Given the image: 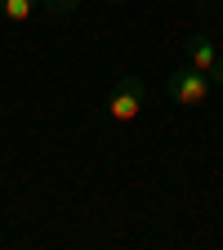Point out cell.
<instances>
[{
  "mask_svg": "<svg viewBox=\"0 0 223 250\" xmlns=\"http://www.w3.org/2000/svg\"><path fill=\"white\" fill-rule=\"evenodd\" d=\"M143 99H147L143 76L121 72V76H116V85H112V94H107V116H112L116 125H130V121L143 112Z\"/></svg>",
  "mask_w": 223,
  "mask_h": 250,
  "instance_id": "6da1fadb",
  "label": "cell"
},
{
  "mask_svg": "<svg viewBox=\"0 0 223 250\" xmlns=\"http://www.w3.org/2000/svg\"><path fill=\"white\" fill-rule=\"evenodd\" d=\"M210 89H214V81L205 72H197V67H179V72L165 76V94H170L179 107H201L210 99Z\"/></svg>",
  "mask_w": 223,
  "mask_h": 250,
  "instance_id": "7a4b0ae2",
  "label": "cell"
},
{
  "mask_svg": "<svg viewBox=\"0 0 223 250\" xmlns=\"http://www.w3.org/2000/svg\"><path fill=\"white\" fill-rule=\"evenodd\" d=\"M214 62H219V45L210 36H192L187 41V67H197V72H214Z\"/></svg>",
  "mask_w": 223,
  "mask_h": 250,
  "instance_id": "3957f363",
  "label": "cell"
},
{
  "mask_svg": "<svg viewBox=\"0 0 223 250\" xmlns=\"http://www.w3.org/2000/svg\"><path fill=\"white\" fill-rule=\"evenodd\" d=\"M36 5H41V0H0V18L14 22V27H22L31 14H36Z\"/></svg>",
  "mask_w": 223,
  "mask_h": 250,
  "instance_id": "277c9868",
  "label": "cell"
},
{
  "mask_svg": "<svg viewBox=\"0 0 223 250\" xmlns=\"http://www.w3.org/2000/svg\"><path fill=\"white\" fill-rule=\"evenodd\" d=\"M41 5H45L49 14H72V9L81 5V0H41Z\"/></svg>",
  "mask_w": 223,
  "mask_h": 250,
  "instance_id": "5b68a950",
  "label": "cell"
},
{
  "mask_svg": "<svg viewBox=\"0 0 223 250\" xmlns=\"http://www.w3.org/2000/svg\"><path fill=\"white\" fill-rule=\"evenodd\" d=\"M210 81H214V85H223V54H219V62H214V72H210Z\"/></svg>",
  "mask_w": 223,
  "mask_h": 250,
  "instance_id": "8992f818",
  "label": "cell"
},
{
  "mask_svg": "<svg viewBox=\"0 0 223 250\" xmlns=\"http://www.w3.org/2000/svg\"><path fill=\"white\" fill-rule=\"evenodd\" d=\"M103 5H121V0H103Z\"/></svg>",
  "mask_w": 223,
  "mask_h": 250,
  "instance_id": "52a82bcc",
  "label": "cell"
}]
</instances>
